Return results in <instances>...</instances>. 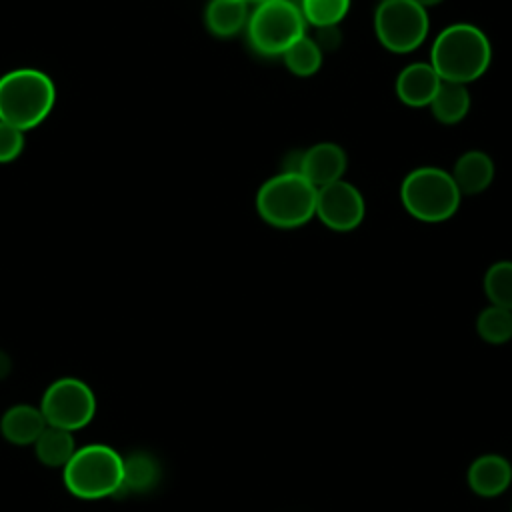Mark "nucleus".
<instances>
[{"label": "nucleus", "instance_id": "obj_19", "mask_svg": "<svg viewBox=\"0 0 512 512\" xmlns=\"http://www.w3.org/2000/svg\"><path fill=\"white\" fill-rule=\"evenodd\" d=\"M284 64L294 76H312L322 66V50L310 36H302L296 40L284 54Z\"/></svg>", "mask_w": 512, "mask_h": 512}, {"label": "nucleus", "instance_id": "obj_25", "mask_svg": "<svg viewBox=\"0 0 512 512\" xmlns=\"http://www.w3.org/2000/svg\"><path fill=\"white\" fill-rule=\"evenodd\" d=\"M10 368H12V362H10L8 354L0 350V380H2V378H6V376L10 374Z\"/></svg>", "mask_w": 512, "mask_h": 512}, {"label": "nucleus", "instance_id": "obj_4", "mask_svg": "<svg viewBox=\"0 0 512 512\" xmlns=\"http://www.w3.org/2000/svg\"><path fill=\"white\" fill-rule=\"evenodd\" d=\"M318 188L302 174L280 172L266 180L256 194V210L276 228H298L316 216Z\"/></svg>", "mask_w": 512, "mask_h": 512}, {"label": "nucleus", "instance_id": "obj_3", "mask_svg": "<svg viewBox=\"0 0 512 512\" xmlns=\"http://www.w3.org/2000/svg\"><path fill=\"white\" fill-rule=\"evenodd\" d=\"M66 490L80 500L116 496L122 484V454L108 444L80 446L62 468Z\"/></svg>", "mask_w": 512, "mask_h": 512}, {"label": "nucleus", "instance_id": "obj_10", "mask_svg": "<svg viewBox=\"0 0 512 512\" xmlns=\"http://www.w3.org/2000/svg\"><path fill=\"white\" fill-rule=\"evenodd\" d=\"M344 172L346 152L334 142H318L302 152L300 174L316 188L342 180Z\"/></svg>", "mask_w": 512, "mask_h": 512}, {"label": "nucleus", "instance_id": "obj_9", "mask_svg": "<svg viewBox=\"0 0 512 512\" xmlns=\"http://www.w3.org/2000/svg\"><path fill=\"white\" fill-rule=\"evenodd\" d=\"M364 198L356 186L338 180L318 188L316 194V216L330 230L350 232L364 218Z\"/></svg>", "mask_w": 512, "mask_h": 512}, {"label": "nucleus", "instance_id": "obj_12", "mask_svg": "<svg viewBox=\"0 0 512 512\" xmlns=\"http://www.w3.org/2000/svg\"><path fill=\"white\" fill-rule=\"evenodd\" d=\"M440 76L430 66V62H414L402 68V72L396 78V94L402 104L410 108H424L430 106L438 86Z\"/></svg>", "mask_w": 512, "mask_h": 512}, {"label": "nucleus", "instance_id": "obj_28", "mask_svg": "<svg viewBox=\"0 0 512 512\" xmlns=\"http://www.w3.org/2000/svg\"><path fill=\"white\" fill-rule=\"evenodd\" d=\"M246 2H264V0H246Z\"/></svg>", "mask_w": 512, "mask_h": 512}, {"label": "nucleus", "instance_id": "obj_18", "mask_svg": "<svg viewBox=\"0 0 512 512\" xmlns=\"http://www.w3.org/2000/svg\"><path fill=\"white\" fill-rule=\"evenodd\" d=\"M76 450L78 448L72 432L54 428V426H46L44 432L34 442L36 458L40 460V464L48 468H64Z\"/></svg>", "mask_w": 512, "mask_h": 512}, {"label": "nucleus", "instance_id": "obj_16", "mask_svg": "<svg viewBox=\"0 0 512 512\" xmlns=\"http://www.w3.org/2000/svg\"><path fill=\"white\" fill-rule=\"evenodd\" d=\"M206 28L218 38L238 34L248 22L246 0H210L206 6Z\"/></svg>", "mask_w": 512, "mask_h": 512}, {"label": "nucleus", "instance_id": "obj_21", "mask_svg": "<svg viewBox=\"0 0 512 512\" xmlns=\"http://www.w3.org/2000/svg\"><path fill=\"white\" fill-rule=\"evenodd\" d=\"M484 294L492 306L512 310V260L494 262L484 274Z\"/></svg>", "mask_w": 512, "mask_h": 512}, {"label": "nucleus", "instance_id": "obj_26", "mask_svg": "<svg viewBox=\"0 0 512 512\" xmlns=\"http://www.w3.org/2000/svg\"><path fill=\"white\" fill-rule=\"evenodd\" d=\"M412 2H416V4L422 6V8H428V6H434V4H438V2H442V0H412Z\"/></svg>", "mask_w": 512, "mask_h": 512}, {"label": "nucleus", "instance_id": "obj_15", "mask_svg": "<svg viewBox=\"0 0 512 512\" xmlns=\"http://www.w3.org/2000/svg\"><path fill=\"white\" fill-rule=\"evenodd\" d=\"M452 178L460 194H480L492 184L494 162L482 150H468L456 160Z\"/></svg>", "mask_w": 512, "mask_h": 512}, {"label": "nucleus", "instance_id": "obj_13", "mask_svg": "<svg viewBox=\"0 0 512 512\" xmlns=\"http://www.w3.org/2000/svg\"><path fill=\"white\" fill-rule=\"evenodd\" d=\"M162 476L160 462L146 450H132L122 456V484L116 496L126 494H146L150 492Z\"/></svg>", "mask_w": 512, "mask_h": 512}, {"label": "nucleus", "instance_id": "obj_8", "mask_svg": "<svg viewBox=\"0 0 512 512\" xmlns=\"http://www.w3.org/2000/svg\"><path fill=\"white\" fill-rule=\"evenodd\" d=\"M430 20L426 8L412 0L380 2L374 14V30L378 42L396 54L416 50L428 36Z\"/></svg>", "mask_w": 512, "mask_h": 512}, {"label": "nucleus", "instance_id": "obj_11", "mask_svg": "<svg viewBox=\"0 0 512 512\" xmlns=\"http://www.w3.org/2000/svg\"><path fill=\"white\" fill-rule=\"evenodd\" d=\"M466 480L474 494L482 498H494L510 486L512 466L500 454H482L470 464Z\"/></svg>", "mask_w": 512, "mask_h": 512}, {"label": "nucleus", "instance_id": "obj_24", "mask_svg": "<svg viewBox=\"0 0 512 512\" xmlns=\"http://www.w3.org/2000/svg\"><path fill=\"white\" fill-rule=\"evenodd\" d=\"M320 50H332L338 46L340 42V32H338V26H322V28H316V36L312 38Z\"/></svg>", "mask_w": 512, "mask_h": 512}, {"label": "nucleus", "instance_id": "obj_23", "mask_svg": "<svg viewBox=\"0 0 512 512\" xmlns=\"http://www.w3.org/2000/svg\"><path fill=\"white\" fill-rule=\"evenodd\" d=\"M24 148L22 130L0 120V162L14 160Z\"/></svg>", "mask_w": 512, "mask_h": 512}, {"label": "nucleus", "instance_id": "obj_17", "mask_svg": "<svg viewBox=\"0 0 512 512\" xmlns=\"http://www.w3.org/2000/svg\"><path fill=\"white\" fill-rule=\"evenodd\" d=\"M432 114L442 124H458L470 110V92L466 84L440 82L432 102Z\"/></svg>", "mask_w": 512, "mask_h": 512}, {"label": "nucleus", "instance_id": "obj_27", "mask_svg": "<svg viewBox=\"0 0 512 512\" xmlns=\"http://www.w3.org/2000/svg\"><path fill=\"white\" fill-rule=\"evenodd\" d=\"M290 2H292V4H296V6H298V4H300V2H302V0H290Z\"/></svg>", "mask_w": 512, "mask_h": 512}, {"label": "nucleus", "instance_id": "obj_7", "mask_svg": "<svg viewBox=\"0 0 512 512\" xmlns=\"http://www.w3.org/2000/svg\"><path fill=\"white\" fill-rule=\"evenodd\" d=\"M38 408L48 426L76 432L92 422L96 414V394L84 380L64 376L44 390Z\"/></svg>", "mask_w": 512, "mask_h": 512}, {"label": "nucleus", "instance_id": "obj_6", "mask_svg": "<svg viewBox=\"0 0 512 512\" xmlns=\"http://www.w3.org/2000/svg\"><path fill=\"white\" fill-rule=\"evenodd\" d=\"M248 42L260 56H280L306 36V20L290 0H264L248 16Z\"/></svg>", "mask_w": 512, "mask_h": 512}, {"label": "nucleus", "instance_id": "obj_2", "mask_svg": "<svg viewBox=\"0 0 512 512\" xmlns=\"http://www.w3.org/2000/svg\"><path fill=\"white\" fill-rule=\"evenodd\" d=\"M54 100V84L40 70L18 68L0 78V120L22 132L46 120Z\"/></svg>", "mask_w": 512, "mask_h": 512}, {"label": "nucleus", "instance_id": "obj_20", "mask_svg": "<svg viewBox=\"0 0 512 512\" xmlns=\"http://www.w3.org/2000/svg\"><path fill=\"white\" fill-rule=\"evenodd\" d=\"M478 336L488 344H504L512 338V310L500 306L484 308L476 318Z\"/></svg>", "mask_w": 512, "mask_h": 512}, {"label": "nucleus", "instance_id": "obj_5", "mask_svg": "<svg viewBox=\"0 0 512 512\" xmlns=\"http://www.w3.org/2000/svg\"><path fill=\"white\" fill-rule=\"evenodd\" d=\"M460 190L450 172L436 166L412 170L400 186V200L406 212L420 222H444L460 206Z\"/></svg>", "mask_w": 512, "mask_h": 512}, {"label": "nucleus", "instance_id": "obj_1", "mask_svg": "<svg viewBox=\"0 0 512 512\" xmlns=\"http://www.w3.org/2000/svg\"><path fill=\"white\" fill-rule=\"evenodd\" d=\"M490 60L492 46L488 36L468 22L446 26L430 50V66L444 82L468 84L488 70Z\"/></svg>", "mask_w": 512, "mask_h": 512}, {"label": "nucleus", "instance_id": "obj_14", "mask_svg": "<svg viewBox=\"0 0 512 512\" xmlns=\"http://www.w3.org/2000/svg\"><path fill=\"white\" fill-rule=\"evenodd\" d=\"M46 426L40 408L32 404H16L0 418V434L16 446L34 444Z\"/></svg>", "mask_w": 512, "mask_h": 512}, {"label": "nucleus", "instance_id": "obj_29", "mask_svg": "<svg viewBox=\"0 0 512 512\" xmlns=\"http://www.w3.org/2000/svg\"><path fill=\"white\" fill-rule=\"evenodd\" d=\"M380 2H386V0H380Z\"/></svg>", "mask_w": 512, "mask_h": 512}, {"label": "nucleus", "instance_id": "obj_22", "mask_svg": "<svg viewBox=\"0 0 512 512\" xmlns=\"http://www.w3.org/2000/svg\"><path fill=\"white\" fill-rule=\"evenodd\" d=\"M306 24L314 28L338 26V22L348 14L350 0H302L298 4Z\"/></svg>", "mask_w": 512, "mask_h": 512}]
</instances>
